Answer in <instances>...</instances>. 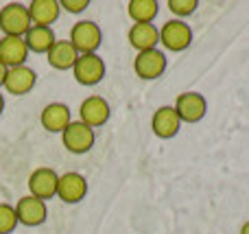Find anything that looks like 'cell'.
I'll list each match as a JSON object with an SVG mask.
<instances>
[{
	"label": "cell",
	"mask_w": 249,
	"mask_h": 234,
	"mask_svg": "<svg viewBox=\"0 0 249 234\" xmlns=\"http://www.w3.org/2000/svg\"><path fill=\"white\" fill-rule=\"evenodd\" d=\"M29 9L22 2H7L0 9V31L7 37H24L31 29Z\"/></svg>",
	"instance_id": "obj_1"
},
{
	"label": "cell",
	"mask_w": 249,
	"mask_h": 234,
	"mask_svg": "<svg viewBox=\"0 0 249 234\" xmlns=\"http://www.w3.org/2000/svg\"><path fill=\"white\" fill-rule=\"evenodd\" d=\"M103 42V33H101V26L92 20H81L70 29V44L74 46V51L79 55H90L96 53Z\"/></svg>",
	"instance_id": "obj_2"
},
{
	"label": "cell",
	"mask_w": 249,
	"mask_h": 234,
	"mask_svg": "<svg viewBox=\"0 0 249 234\" xmlns=\"http://www.w3.org/2000/svg\"><path fill=\"white\" fill-rule=\"evenodd\" d=\"M61 143L74 156H83L88 153L96 143V131L88 127L81 121H72L64 131H61Z\"/></svg>",
	"instance_id": "obj_3"
},
{
	"label": "cell",
	"mask_w": 249,
	"mask_h": 234,
	"mask_svg": "<svg viewBox=\"0 0 249 234\" xmlns=\"http://www.w3.org/2000/svg\"><path fill=\"white\" fill-rule=\"evenodd\" d=\"M72 74L74 81L79 86H96V83L103 81L105 77V61L103 57H99L96 53H90V55H79L77 61L72 66Z\"/></svg>",
	"instance_id": "obj_4"
},
{
	"label": "cell",
	"mask_w": 249,
	"mask_h": 234,
	"mask_svg": "<svg viewBox=\"0 0 249 234\" xmlns=\"http://www.w3.org/2000/svg\"><path fill=\"white\" fill-rule=\"evenodd\" d=\"M160 44L171 53H181L193 44V29L184 20H168L160 29Z\"/></svg>",
	"instance_id": "obj_5"
},
{
	"label": "cell",
	"mask_w": 249,
	"mask_h": 234,
	"mask_svg": "<svg viewBox=\"0 0 249 234\" xmlns=\"http://www.w3.org/2000/svg\"><path fill=\"white\" fill-rule=\"evenodd\" d=\"M133 72L144 81H155L166 72V53L160 48L142 51L133 59Z\"/></svg>",
	"instance_id": "obj_6"
},
{
	"label": "cell",
	"mask_w": 249,
	"mask_h": 234,
	"mask_svg": "<svg viewBox=\"0 0 249 234\" xmlns=\"http://www.w3.org/2000/svg\"><path fill=\"white\" fill-rule=\"evenodd\" d=\"M57 182H59V175H57L55 169L39 166L31 173L29 182H26L29 184V195L42 201L53 199V197H57Z\"/></svg>",
	"instance_id": "obj_7"
},
{
	"label": "cell",
	"mask_w": 249,
	"mask_h": 234,
	"mask_svg": "<svg viewBox=\"0 0 249 234\" xmlns=\"http://www.w3.org/2000/svg\"><path fill=\"white\" fill-rule=\"evenodd\" d=\"M175 112L179 116L181 123H199L208 112V103H206V96L199 94V92H181L175 101Z\"/></svg>",
	"instance_id": "obj_8"
},
{
	"label": "cell",
	"mask_w": 249,
	"mask_h": 234,
	"mask_svg": "<svg viewBox=\"0 0 249 234\" xmlns=\"http://www.w3.org/2000/svg\"><path fill=\"white\" fill-rule=\"evenodd\" d=\"M109 116H112V108H109L107 101L99 94L88 96V99L79 105V121L86 123V125L92 127L94 131L99 129V127H103L105 123L109 121Z\"/></svg>",
	"instance_id": "obj_9"
},
{
	"label": "cell",
	"mask_w": 249,
	"mask_h": 234,
	"mask_svg": "<svg viewBox=\"0 0 249 234\" xmlns=\"http://www.w3.org/2000/svg\"><path fill=\"white\" fill-rule=\"evenodd\" d=\"M13 208H16L18 223H22V226H26V228H37L46 221L48 208H46V201H42V199L24 195L18 199V204L13 206Z\"/></svg>",
	"instance_id": "obj_10"
},
{
	"label": "cell",
	"mask_w": 249,
	"mask_h": 234,
	"mask_svg": "<svg viewBox=\"0 0 249 234\" xmlns=\"http://www.w3.org/2000/svg\"><path fill=\"white\" fill-rule=\"evenodd\" d=\"M88 195V180L81 173H68L59 175V182H57V197H59L64 204H79L83 201Z\"/></svg>",
	"instance_id": "obj_11"
},
{
	"label": "cell",
	"mask_w": 249,
	"mask_h": 234,
	"mask_svg": "<svg viewBox=\"0 0 249 234\" xmlns=\"http://www.w3.org/2000/svg\"><path fill=\"white\" fill-rule=\"evenodd\" d=\"M35 83H37V74H35L33 68H29V66L24 64V66H16V68L7 70L2 88L13 96H24L33 90Z\"/></svg>",
	"instance_id": "obj_12"
},
{
	"label": "cell",
	"mask_w": 249,
	"mask_h": 234,
	"mask_svg": "<svg viewBox=\"0 0 249 234\" xmlns=\"http://www.w3.org/2000/svg\"><path fill=\"white\" fill-rule=\"evenodd\" d=\"M151 129L162 140L175 138L181 129V121H179V116H177L175 108H173V105H162V108L155 109L153 118H151Z\"/></svg>",
	"instance_id": "obj_13"
},
{
	"label": "cell",
	"mask_w": 249,
	"mask_h": 234,
	"mask_svg": "<svg viewBox=\"0 0 249 234\" xmlns=\"http://www.w3.org/2000/svg\"><path fill=\"white\" fill-rule=\"evenodd\" d=\"M39 123L51 134H61L66 127L72 123L70 118V108L66 103H48L39 114Z\"/></svg>",
	"instance_id": "obj_14"
},
{
	"label": "cell",
	"mask_w": 249,
	"mask_h": 234,
	"mask_svg": "<svg viewBox=\"0 0 249 234\" xmlns=\"http://www.w3.org/2000/svg\"><path fill=\"white\" fill-rule=\"evenodd\" d=\"M26 57H29V48L24 44V37H0V61L7 68H16V66H24Z\"/></svg>",
	"instance_id": "obj_15"
},
{
	"label": "cell",
	"mask_w": 249,
	"mask_h": 234,
	"mask_svg": "<svg viewBox=\"0 0 249 234\" xmlns=\"http://www.w3.org/2000/svg\"><path fill=\"white\" fill-rule=\"evenodd\" d=\"M33 26H51L59 18V0H31L26 4Z\"/></svg>",
	"instance_id": "obj_16"
},
{
	"label": "cell",
	"mask_w": 249,
	"mask_h": 234,
	"mask_svg": "<svg viewBox=\"0 0 249 234\" xmlns=\"http://www.w3.org/2000/svg\"><path fill=\"white\" fill-rule=\"evenodd\" d=\"M77 57H79V53L74 51L70 39H57L51 46V51L46 53V61L55 70H72Z\"/></svg>",
	"instance_id": "obj_17"
},
{
	"label": "cell",
	"mask_w": 249,
	"mask_h": 234,
	"mask_svg": "<svg viewBox=\"0 0 249 234\" xmlns=\"http://www.w3.org/2000/svg\"><path fill=\"white\" fill-rule=\"evenodd\" d=\"M127 37H129V44L138 53L151 51V48H158L160 44V29L155 24H131Z\"/></svg>",
	"instance_id": "obj_18"
},
{
	"label": "cell",
	"mask_w": 249,
	"mask_h": 234,
	"mask_svg": "<svg viewBox=\"0 0 249 234\" xmlns=\"http://www.w3.org/2000/svg\"><path fill=\"white\" fill-rule=\"evenodd\" d=\"M55 42H57V37L51 26H31L29 33L24 35V44L29 48V53H39V55L42 53L46 55Z\"/></svg>",
	"instance_id": "obj_19"
},
{
	"label": "cell",
	"mask_w": 249,
	"mask_h": 234,
	"mask_svg": "<svg viewBox=\"0 0 249 234\" xmlns=\"http://www.w3.org/2000/svg\"><path fill=\"white\" fill-rule=\"evenodd\" d=\"M158 11H160L158 0H131L127 4V13L133 20V24H153Z\"/></svg>",
	"instance_id": "obj_20"
},
{
	"label": "cell",
	"mask_w": 249,
	"mask_h": 234,
	"mask_svg": "<svg viewBox=\"0 0 249 234\" xmlns=\"http://www.w3.org/2000/svg\"><path fill=\"white\" fill-rule=\"evenodd\" d=\"M166 7L173 16H177V20H184L186 16H193L197 11L199 2L197 0H168Z\"/></svg>",
	"instance_id": "obj_21"
},
{
	"label": "cell",
	"mask_w": 249,
	"mask_h": 234,
	"mask_svg": "<svg viewBox=\"0 0 249 234\" xmlns=\"http://www.w3.org/2000/svg\"><path fill=\"white\" fill-rule=\"evenodd\" d=\"M20 226L16 217V208L9 204H0V234H11Z\"/></svg>",
	"instance_id": "obj_22"
},
{
	"label": "cell",
	"mask_w": 249,
	"mask_h": 234,
	"mask_svg": "<svg viewBox=\"0 0 249 234\" xmlns=\"http://www.w3.org/2000/svg\"><path fill=\"white\" fill-rule=\"evenodd\" d=\"M59 7L68 13H81L90 7V0H61Z\"/></svg>",
	"instance_id": "obj_23"
},
{
	"label": "cell",
	"mask_w": 249,
	"mask_h": 234,
	"mask_svg": "<svg viewBox=\"0 0 249 234\" xmlns=\"http://www.w3.org/2000/svg\"><path fill=\"white\" fill-rule=\"evenodd\" d=\"M7 70H9V68L2 64V61H0V88L4 86V77H7Z\"/></svg>",
	"instance_id": "obj_24"
},
{
	"label": "cell",
	"mask_w": 249,
	"mask_h": 234,
	"mask_svg": "<svg viewBox=\"0 0 249 234\" xmlns=\"http://www.w3.org/2000/svg\"><path fill=\"white\" fill-rule=\"evenodd\" d=\"M238 234H249V221L243 223V226H241V232H238Z\"/></svg>",
	"instance_id": "obj_25"
},
{
	"label": "cell",
	"mask_w": 249,
	"mask_h": 234,
	"mask_svg": "<svg viewBox=\"0 0 249 234\" xmlns=\"http://www.w3.org/2000/svg\"><path fill=\"white\" fill-rule=\"evenodd\" d=\"M2 112H4V96L0 94V114H2Z\"/></svg>",
	"instance_id": "obj_26"
}]
</instances>
